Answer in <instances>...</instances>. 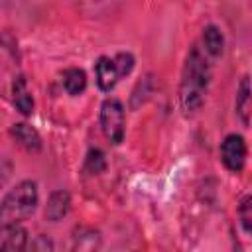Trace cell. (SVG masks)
<instances>
[{
	"mask_svg": "<svg viewBox=\"0 0 252 252\" xmlns=\"http://www.w3.org/2000/svg\"><path fill=\"white\" fill-rule=\"evenodd\" d=\"M209 83H211V65L207 53L203 51V47L193 45L185 55L181 69V83H179V106L187 116L201 110Z\"/></svg>",
	"mask_w": 252,
	"mask_h": 252,
	"instance_id": "1",
	"label": "cell"
},
{
	"mask_svg": "<svg viewBox=\"0 0 252 252\" xmlns=\"http://www.w3.org/2000/svg\"><path fill=\"white\" fill-rule=\"evenodd\" d=\"M39 205V189L33 179H22L12 189L6 191L0 205L2 226L22 224L28 220Z\"/></svg>",
	"mask_w": 252,
	"mask_h": 252,
	"instance_id": "2",
	"label": "cell"
},
{
	"mask_svg": "<svg viewBox=\"0 0 252 252\" xmlns=\"http://www.w3.org/2000/svg\"><path fill=\"white\" fill-rule=\"evenodd\" d=\"M98 122H100V130L104 134V138L118 146L124 140L126 134V114H124V104L114 98L108 96L102 100L100 104V112H98Z\"/></svg>",
	"mask_w": 252,
	"mask_h": 252,
	"instance_id": "3",
	"label": "cell"
},
{
	"mask_svg": "<svg viewBox=\"0 0 252 252\" xmlns=\"http://www.w3.org/2000/svg\"><path fill=\"white\" fill-rule=\"evenodd\" d=\"M248 158V144L242 134H228L220 142V161L230 173H240L246 165Z\"/></svg>",
	"mask_w": 252,
	"mask_h": 252,
	"instance_id": "4",
	"label": "cell"
},
{
	"mask_svg": "<svg viewBox=\"0 0 252 252\" xmlns=\"http://www.w3.org/2000/svg\"><path fill=\"white\" fill-rule=\"evenodd\" d=\"M94 81L102 93H110L116 87V83L120 81V75H118V69L112 57L100 55L94 61Z\"/></svg>",
	"mask_w": 252,
	"mask_h": 252,
	"instance_id": "5",
	"label": "cell"
},
{
	"mask_svg": "<svg viewBox=\"0 0 252 252\" xmlns=\"http://www.w3.org/2000/svg\"><path fill=\"white\" fill-rule=\"evenodd\" d=\"M10 136L14 138V142L20 148H24L30 154H37L41 150V146H43L39 132L28 122H14L10 126Z\"/></svg>",
	"mask_w": 252,
	"mask_h": 252,
	"instance_id": "6",
	"label": "cell"
},
{
	"mask_svg": "<svg viewBox=\"0 0 252 252\" xmlns=\"http://www.w3.org/2000/svg\"><path fill=\"white\" fill-rule=\"evenodd\" d=\"M69 209H71V195H69V191L67 189H55L47 197L43 217L49 222H59L61 219L67 217Z\"/></svg>",
	"mask_w": 252,
	"mask_h": 252,
	"instance_id": "7",
	"label": "cell"
},
{
	"mask_svg": "<svg viewBox=\"0 0 252 252\" xmlns=\"http://www.w3.org/2000/svg\"><path fill=\"white\" fill-rule=\"evenodd\" d=\"M30 244L28 230L22 224L2 226L0 230V252H26Z\"/></svg>",
	"mask_w": 252,
	"mask_h": 252,
	"instance_id": "8",
	"label": "cell"
},
{
	"mask_svg": "<svg viewBox=\"0 0 252 252\" xmlns=\"http://www.w3.org/2000/svg\"><path fill=\"white\" fill-rule=\"evenodd\" d=\"M12 104L24 116H32V112H33V104H35L33 94H32L28 79L24 75L14 77V81H12Z\"/></svg>",
	"mask_w": 252,
	"mask_h": 252,
	"instance_id": "9",
	"label": "cell"
},
{
	"mask_svg": "<svg viewBox=\"0 0 252 252\" xmlns=\"http://www.w3.org/2000/svg\"><path fill=\"white\" fill-rule=\"evenodd\" d=\"M102 248V236L93 226H83L75 232L71 252H100Z\"/></svg>",
	"mask_w": 252,
	"mask_h": 252,
	"instance_id": "10",
	"label": "cell"
},
{
	"mask_svg": "<svg viewBox=\"0 0 252 252\" xmlns=\"http://www.w3.org/2000/svg\"><path fill=\"white\" fill-rule=\"evenodd\" d=\"M201 43H203V51L209 57H220L224 51V33L219 26L209 24L203 28L201 33Z\"/></svg>",
	"mask_w": 252,
	"mask_h": 252,
	"instance_id": "11",
	"label": "cell"
},
{
	"mask_svg": "<svg viewBox=\"0 0 252 252\" xmlns=\"http://www.w3.org/2000/svg\"><path fill=\"white\" fill-rule=\"evenodd\" d=\"M250 104H252V81L248 75H244L238 83L236 89V100H234V108L236 114L240 116V120L244 124H248V114H250Z\"/></svg>",
	"mask_w": 252,
	"mask_h": 252,
	"instance_id": "12",
	"label": "cell"
},
{
	"mask_svg": "<svg viewBox=\"0 0 252 252\" xmlns=\"http://www.w3.org/2000/svg\"><path fill=\"white\" fill-rule=\"evenodd\" d=\"M61 83H63V89L67 91V94L79 96V94H83L87 91V83L89 81H87V73L81 67H69V69H65Z\"/></svg>",
	"mask_w": 252,
	"mask_h": 252,
	"instance_id": "13",
	"label": "cell"
},
{
	"mask_svg": "<svg viewBox=\"0 0 252 252\" xmlns=\"http://www.w3.org/2000/svg\"><path fill=\"white\" fill-rule=\"evenodd\" d=\"M236 215H238V222L240 228L252 236V195H244L236 207Z\"/></svg>",
	"mask_w": 252,
	"mask_h": 252,
	"instance_id": "14",
	"label": "cell"
},
{
	"mask_svg": "<svg viewBox=\"0 0 252 252\" xmlns=\"http://www.w3.org/2000/svg\"><path fill=\"white\" fill-rule=\"evenodd\" d=\"M104 167H106L104 152L98 148H91L85 156V171H89L91 175H96V173L104 171Z\"/></svg>",
	"mask_w": 252,
	"mask_h": 252,
	"instance_id": "15",
	"label": "cell"
},
{
	"mask_svg": "<svg viewBox=\"0 0 252 252\" xmlns=\"http://www.w3.org/2000/svg\"><path fill=\"white\" fill-rule=\"evenodd\" d=\"M112 59H114V63H116V69H118L120 79L128 77V75L132 73L134 65H136V59H134V55H132L130 51H118L116 55H112Z\"/></svg>",
	"mask_w": 252,
	"mask_h": 252,
	"instance_id": "16",
	"label": "cell"
},
{
	"mask_svg": "<svg viewBox=\"0 0 252 252\" xmlns=\"http://www.w3.org/2000/svg\"><path fill=\"white\" fill-rule=\"evenodd\" d=\"M26 252H55V244L47 234H37L30 240Z\"/></svg>",
	"mask_w": 252,
	"mask_h": 252,
	"instance_id": "17",
	"label": "cell"
}]
</instances>
